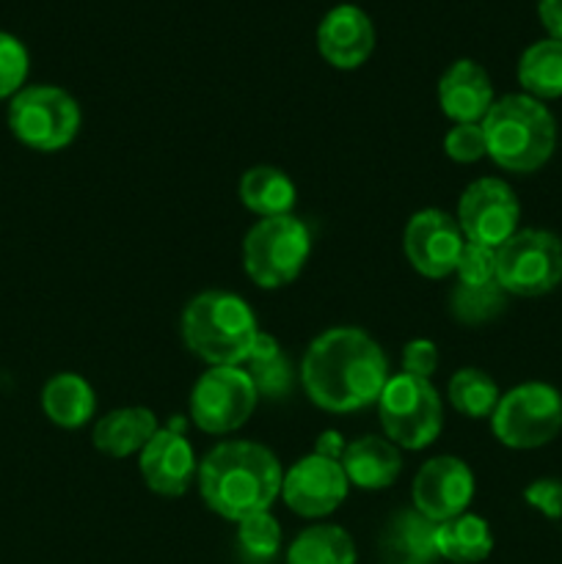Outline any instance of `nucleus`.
<instances>
[{
	"instance_id": "nucleus-6",
	"label": "nucleus",
	"mask_w": 562,
	"mask_h": 564,
	"mask_svg": "<svg viewBox=\"0 0 562 564\" xmlns=\"http://www.w3.org/2000/svg\"><path fill=\"white\" fill-rule=\"evenodd\" d=\"M375 405L383 435L400 449H428L444 427V405L435 386L406 372L391 375Z\"/></svg>"
},
{
	"instance_id": "nucleus-14",
	"label": "nucleus",
	"mask_w": 562,
	"mask_h": 564,
	"mask_svg": "<svg viewBox=\"0 0 562 564\" xmlns=\"http://www.w3.org/2000/svg\"><path fill=\"white\" fill-rule=\"evenodd\" d=\"M413 510L433 523L463 516L474 499V474L461 457H430L417 471L411 485Z\"/></svg>"
},
{
	"instance_id": "nucleus-7",
	"label": "nucleus",
	"mask_w": 562,
	"mask_h": 564,
	"mask_svg": "<svg viewBox=\"0 0 562 564\" xmlns=\"http://www.w3.org/2000/svg\"><path fill=\"white\" fill-rule=\"evenodd\" d=\"M80 105L58 86H25L9 102V130L33 152H61L80 132Z\"/></svg>"
},
{
	"instance_id": "nucleus-11",
	"label": "nucleus",
	"mask_w": 562,
	"mask_h": 564,
	"mask_svg": "<svg viewBox=\"0 0 562 564\" xmlns=\"http://www.w3.org/2000/svg\"><path fill=\"white\" fill-rule=\"evenodd\" d=\"M455 220L468 242L496 251L521 229V204L505 180L483 176L463 191Z\"/></svg>"
},
{
	"instance_id": "nucleus-25",
	"label": "nucleus",
	"mask_w": 562,
	"mask_h": 564,
	"mask_svg": "<svg viewBox=\"0 0 562 564\" xmlns=\"http://www.w3.org/2000/svg\"><path fill=\"white\" fill-rule=\"evenodd\" d=\"M284 564H356V543L336 523H314L292 540Z\"/></svg>"
},
{
	"instance_id": "nucleus-27",
	"label": "nucleus",
	"mask_w": 562,
	"mask_h": 564,
	"mask_svg": "<svg viewBox=\"0 0 562 564\" xmlns=\"http://www.w3.org/2000/svg\"><path fill=\"white\" fill-rule=\"evenodd\" d=\"M450 405L466 419H490L501 400V391L488 372L477 367L457 369L446 386Z\"/></svg>"
},
{
	"instance_id": "nucleus-32",
	"label": "nucleus",
	"mask_w": 562,
	"mask_h": 564,
	"mask_svg": "<svg viewBox=\"0 0 562 564\" xmlns=\"http://www.w3.org/2000/svg\"><path fill=\"white\" fill-rule=\"evenodd\" d=\"M444 152L452 163H477V160L488 158L485 149V132L483 124H455L444 138Z\"/></svg>"
},
{
	"instance_id": "nucleus-24",
	"label": "nucleus",
	"mask_w": 562,
	"mask_h": 564,
	"mask_svg": "<svg viewBox=\"0 0 562 564\" xmlns=\"http://www.w3.org/2000/svg\"><path fill=\"white\" fill-rule=\"evenodd\" d=\"M518 83L527 97L549 102L562 97V42L540 39L518 58Z\"/></svg>"
},
{
	"instance_id": "nucleus-23",
	"label": "nucleus",
	"mask_w": 562,
	"mask_h": 564,
	"mask_svg": "<svg viewBox=\"0 0 562 564\" xmlns=\"http://www.w3.org/2000/svg\"><path fill=\"white\" fill-rule=\"evenodd\" d=\"M240 202L259 218H279L292 215L295 207V185L290 176L273 165H253L240 176Z\"/></svg>"
},
{
	"instance_id": "nucleus-5",
	"label": "nucleus",
	"mask_w": 562,
	"mask_h": 564,
	"mask_svg": "<svg viewBox=\"0 0 562 564\" xmlns=\"http://www.w3.org/2000/svg\"><path fill=\"white\" fill-rule=\"evenodd\" d=\"M309 253L312 235L301 218H259L242 240V268L262 290H281L303 273Z\"/></svg>"
},
{
	"instance_id": "nucleus-3",
	"label": "nucleus",
	"mask_w": 562,
	"mask_h": 564,
	"mask_svg": "<svg viewBox=\"0 0 562 564\" xmlns=\"http://www.w3.org/2000/svg\"><path fill=\"white\" fill-rule=\"evenodd\" d=\"M485 149L499 169L534 174L556 149V119L545 102L527 94H505L483 119Z\"/></svg>"
},
{
	"instance_id": "nucleus-18",
	"label": "nucleus",
	"mask_w": 562,
	"mask_h": 564,
	"mask_svg": "<svg viewBox=\"0 0 562 564\" xmlns=\"http://www.w3.org/2000/svg\"><path fill=\"white\" fill-rule=\"evenodd\" d=\"M435 529L439 523L424 518L413 507L397 510L380 532V564H435L441 560L435 549Z\"/></svg>"
},
{
	"instance_id": "nucleus-15",
	"label": "nucleus",
	"mask_w": 562,
	"mask_h": 564,
	"mask_svg": "<svg viewBox=\"0 0 562 564\" xmlns=\"http://www.w3.org/2000/svg\"><path fill=\"white\" fill-rule=\"evenodd\" d=\"M138 468L152 494L176 499L191 490L198 474V460L191 441L182 433V422L160 427L154 433V438L138 455Z\"/></svg>"
},
{
	"instance_id": "nucleus-21",
	"label": "nucleus",
	"mask_w": 562,
	"mask_h": 564,
	"mask_svg": "<svg viewBox=\"0 0 562 564\" xmlns=\"http://www.w3.org/2000/svg\"><path fill=\"white\" fill-rule=\"evenodd\" d=\"M42 411L55 427L77 430L91 422L94 411H97V397L80 375L61 372L44 383Z\"/></svg>"
},
{
	"instance_id": "nucleus-10",
	"label": "nucleus",
	"mask_w": 562,
	"mask_h": 564,
	"mask_svg": "<svg viewBox=\"0 0 562 564\" xmlns=\"http://www.w3.org/2000/svg\"><path fill=\"white\" fill-rule=\"evenodd\" d=\"M257 386L242 367H209L193 383L191 422L207 435H229L257 411Z\"/></svg>"
},
{
	"instance_id": "nucleus-30",
	"label": "nucleus",
	"mask_w": 562,
	"mask_h": 564,
	"mask_svg": "<svg viewBox=\"0 0 562 564\" xmlns=\"http://www.w3.org/2000/svg\"><path fill=\"white\" fill-rule=\"evenodd\" d=\"M28 69H31V58H28L25 44L11 33L0 31V99H11L25 88Z\"/></svg>"
},
{
	"instance_id": "nucleus-8",
	"label": "nucleus",
	"mask_w": 562,
	"mask_h": 564,
	"mask_svg": "<svg viewBox=\"0 0 562 564\" xmlns=\"http://www.w3.org/2000/svg\"><path fill=\"white\" fill-rule=\"evenodd\" d=\"M490 430L507 449H540L562 433V394L540 380L516 386L490 413Z\"/></svg>"
},
{
	"instance_id": "nucleus-1",
	"label": "nucleus",
	"mask_w": 562,
	"mask_h": 564,
	"mask_svg": "<svg viewBox=\"0 0 562 564\" xmlns=\"http://www.w3.org/2000/svg\"><path fill=\"white\" fill-rule=\"evenodd\" d=\"M389 378V361L378 341L367 330L347 325L323 330L301 364L303 391L328 413H356L375 405Z\"/></svg>"
},
{
	"instance_id": "nucleus-28",
	"label": "nucleus",
	"mask_w": 562,
	"mask_h": 564,
	"mask_svg": "<svg viewBox=\"0 0 562 564\" xmlns=\"http://www.w3.org/2000/svg\"><path fill=\"white\" fill-rule=\"evenodd\" d=\"M507 292L501 290L499 281L488 284H455L450 290V314L463 325H485L501 317L507 308Z\"/></svg>"
},
{
	"instance_id": "nucleus-26",
	"label": "nucleus",
	"mask_w": 562,
	"mask_h": 564,
	"mask_svg": "<svg viewBox=\"0 0 562 564\" xmlns=\"http://www.w3.org/2000/svg\"><path fill=\"white\" fill-rule=\"evenodd\" d=\"M242 369L257 386V394L264 397V400H281L292 391L290 358L284 356L281 345L270 334L259 330L251 356L242 364Z\"/></svg>"
},
{
	"instance_id": "nucleus-22",
	"label": "nucleus",
	"mask_w": 562,
	"mask_h": 564,
	"mask_svg": "<svg viewBox=\"0 0 562 564\" xmlns=\"http://www.w3.org/2000/svg\"><path fill=\"white\" fill-rule=\"evenodd\" d=\"M435 549L444 562L452 564H479L494 551V532L488 521L472 512L439 523L435 529Z\"/></svg>"
},
{
	"instance_id": "nucleus-29",
	"label": "nucleus",
	"mask_w": 562,
	"mask_h": 564,
	"mask_svg": "<svg viewBox=\"0 0 562 564\" xmlns=\"http://www.w3.org/2000/svg\"><path fill=\"white\" fill-rule=\"evenodd\" d=\"M237 549L251 564H270L279 556L281 527L273 512H257L237 523Z\"/></svg>"
},
{
	"instance_id": "nucleus-4",
	"label": "nucleus",
	"mask_w": 562,
	"mask_h": 564,
	"mask_svg": "<svg viewBox=\"0 0 562 564\" xmlns=\"http://www.w3.org/2000/svg\"><path fill=\"white\" fill-rule=\"evenodd\" d=\"M259 336L251 306L235 292L207 290L182 312V339L209 367H242Z\"/></svg>"
},
{
	"instance_id": "nucleus-2",
	"label": "nucleus",
	"mask_w": 562,
	"mask_h": 564,
	"mask_svg": "<svg viewBox=\"0 0 562 564\" xmlns=\"http://www.w3.org/2000/svg\"><path fill=\"white\" fill-rule=\"evenodd\" d=\"M281 463L273 452L253 441H224L198 463V494L215 516L240 523L268 512L281 496Z\"/></svg>"
},
{
	"instance_id": "nucleus-33",
	"label": "nucleus",
	"mask_w": 562,
	"mask_h": 564,
	"mask_svg": "<svg viewBox=\"0 0 562 564\" xmlns=\"http://www.w3.org/2000/svg\"><path fill=\"white\" fill-rule=\"evenodd\" d=\"M523 501H527L532 510H538L540 516L549 518V521H560L562 518V479L543 477L534 479L523 488Z\"/></svg>"
},
{
	"instance_id": "nucleus-31",
	"label": "nucleus",
	"mask_w": 562,
	"mask_h": 564,
	"mask_svg": "<svg viewBox=\"0 0 562 564\" xmlns=\"http://www.w3.org/2000/svg\"><path fill=\"white\" fill-rule=\"evenodd\" d=\"M457 284H488L496 281V251L488 246H477V242H463V251L455 264Z\"/></svg>"
},
{
	"instance_id": "nucleus-12",
	"label": "nucleus",
	"mask_w": 562,
	"mask_h": 564,
	"mask_svg": "<svg viewBox=\"0 0 562 564\" xmlns=\"http://www.w3.org/2000/svg\"><path fill=\"white\" fill-rule=\"evenodd\" d=\"M347 474L339 460H328L323 455H306L292 463L281 479V499L295 516L320 521L339 510L347 499Z\"/></svg>"
},
{
	"instance_id": "nucleus-19",
	"label": "nucleus",
	"mask_w": 562,
	"mask_h": 564,
	"mask_svg": "<svg viewBox=\"0 0 562 564\" xmlns=\"http://www.w3.org/2000/svg\"><path fill=\"white\" fill-rule=\"evenodd\" d=\"M347 482L361 490H383L400 479L402 452L386 435H361L342 455Z\"/></svg>"
},
{
	"instance_id": "nucleus-20",
	"label": "nucleus",
	"mask_w": 562,
	"mask_h": 564,
	"mask_svg": "<svg viewBox=\"0 0 562 564\" xmlns=\"http://www.w3.org/2000/svg\"><path fill=\"white\" fill-rule=\"evenodd\" d=\"M158 430V416L149 408H116L94 424V446L102 455L125 460L130 455H141Z\"/></svg>"
},
{
	"instance_id": "nucleus-35",
	"label": "nucleus",
	"mask_w": 562,
	"mask_h": 564,
	"mask_svg": "<svg viewBox=\"0 0 562 564\" xmlns=\"http://www.w3.org/2000/svg\"><path fill=\"white\" fill-rule=\"evenodd\" d=\"M538 14L549 39L562 42V0H538Z\"/></svg>"
},
{
	"instance_id": "nucleus-13",
	"label": "nucleus",
	"mask_w": 562,
	"mask_h": 564,
	"mask_svg": "<svg viewBox=\"0 0 562 564\" xmlns=\"http://www.w3.org/2000/svg\"><path fill=\"white\" fill-rule=\"evenodd\" d=\"M461 226L444 209H419L411 215L402 235V248L411 268L424 279H446L455 273L457 257L463 251Z\"/></svg>"
},
{
	"instance_id": "nucleus-36",
	"label": "nucleus",
	"mask_w": 562,
	"mask_h": 564,
	"mask_svg": "<svg viewBox=\"0 0 562 564\" xmlns=\"http://www.w3.org/2000/svg\"><path fill=\"white\" fill-rule=\"evenodd\" d=\"M345 449H347L345 438H342L336 430H325V433L317 438V444H314V455H323L328 457V460H342Z\"/></svg>"
},
{
	"instance_id": "nucleus-17",
	"label": "nucleus",
	"mask_w": 562,
	"mask_h": 564,
	"mask_svg": "<svg viewBox=\"0 0 562 564\" xmlns=\"http://www.w3.org/2000/svg\"><path fill=\"white\" fill-rule=\"evenodd\" d=\"M496 102L490 77L477 61L461 58L441 75L439 105L455 124H483L490 105Z\"/></svg>"
},
{
	"instance_id": "nucleus-34",
	"label": "nucleus",
	"mask_w": 562,
	"mask_h": 564,
	"mask_svg": "<svg viewBox=\"0 0 562 564\" xmlns=\"http://www.w3.org/2000/svg\"><path fill=\"white\" fill-rule=\"evenodd\" d=\"M439 369V347L430 339H413L402 347V372L430 380Z\"/></svg>"
},
{
	"instance_id": "nucleus-16",
	"label": "nucleus",
	"mask_w": 562,
	"mask_h": 564,
	"mask_svg": "<svg viewBox=\"0 0 562 564\" xmlns=\"http://www.w3.org/2000/svg\"><path fill=\"white\" fill-rule=\"evenodd\" d=\"M317 50L336 69H358L375 50L372 20L358 6H336L320 22Z\"/></svg>"
},
{
	"instance_id": "nucleus-9",
	"label": "nucleus",
	"mask_w": 562,
	"mask_h": 564,
	"mask_svg": "<svg viewBox=\"0 0 562 564\" xmlns=\"http://www.w3.org/2000/svg\"><path fill=\"white\" fill-rule=\"evenodd\" d=\"M496 281L516 297L554 292L562 284V240L549 229H518L496 248Z\"/></svg>"
}]
</instances>
